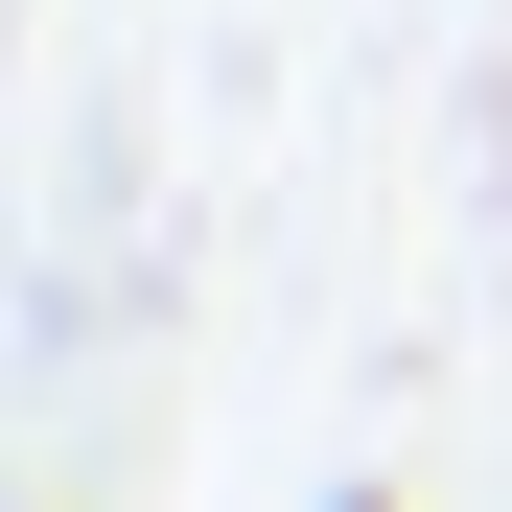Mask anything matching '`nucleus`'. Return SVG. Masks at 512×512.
Masks as SVG:
<instances>
[{
    "label": "nucleus",
    "instance_id": "f03ea898",
    "mask_svg": "<svg viewBox=\"0 0 512 512\" xmlns=\"http://www.w3.org/2000/svg\"><path fill=\"white\" fill-rule=\"evenodd\" d=\"M0 512H24V489H0Z\"/></svg>",
    "mask_w": 512,
    "mask_h": 512
},
{
    "label": "nucleus",
    "instance_id": "f257e3e1",
    "mask_svg": "<svg viewBox=\"0 0 512 512\" xmlns=\"http://www.w3.org/2000/svg\"><path fill=\"white\" fill-rule=\"evenodd\" d=\"M326 512H396V466H350V489H326Z\"/></svg>",
    "mask_w": 512,
    "mask_h": 512
}]
</instances>
